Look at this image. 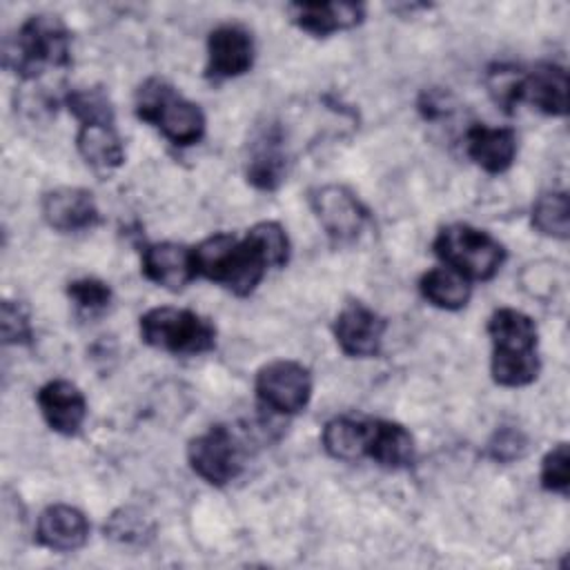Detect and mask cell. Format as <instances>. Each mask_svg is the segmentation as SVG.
I'll list each match as a JSON object with an SVG mask.
<instances>
[{"instance_id": "52a82bcc", "label": "cell", "mask_w": 570, "mask_h": 570, "mask_svg": "<svg viewBox=\"0 0 570 570\" xmlns=\"http://www.w3.org/2000/svg\"><path fill=\"white\" fill-rule=\"evenodd\" d=\"M254 385L261 403L276 414H296L305 410L312 396L309 370L289 358H278L263 365Z\"/></svg>"}, {"instance_id": "9a60e30c", "label": "cell", "mask_w": 570, "mask_h": 570, "mask_svg": "<svg viewBox=\"0 0 570 570\" xmlns=\"http://www.w3.org/2000/svg\"><path fill=\"white\" fill-rule=\"evenodd\" d=\"M38 407L47 425L65 436L78 434L87 416V401L78 385L65 379L45 383L38 390Z\"/></svg>"}, {"instance_id": "2e32d148", "label": "cell", "mask_w": 570, "mask_h": 570, "mask_svg": "<svg viewBox=\"0 0 570 570\" xmlns=\"http://www.w3.org/2000/svg\"><path fill=\"white\" fill-rule=\"evenodd\" d=\"M89 539L87 517L67 503L47 505L36 523V541L53 552L80 550Z\"/></svg>"}, {"instance_id": "f1b7e54d", "label": "cell", "mask_w": 570, "mask_h": 570, "mask_svg": "<svg viewBox=\"0 0 570 570\" xmlns=\"http://www.w3.org/2000/svg\"><path fill=\"white\" fill-rule=\"evenodd\" d=\"M247 236L263 249L269 267H285L289 258V238L281 223L261 220L247 229Z\"/></svg>"}, {"instance_id": "5b68a950", "label": "cell", "mask_w": 570, "mask_h": 570, "mask_svg": "<svg viewBox=\"0 0 570 570\" xmlns=\"http://www.w3.org/2000/svg\"><path fill=\"white\" fill-rule=\"evenodd\" d=\"M432 249L450 269L468 281H490L505 261V247L492 234L465 223L439 229Z\"/></svg>"}, {"instance_id": "7c38bea8", "label": "cell", "mask_w": 570, "mask_h": 570, "mask_svg": "<svg viewBox=\"0 0 570 570\" xmlns=\"http://www.w3.org/2000/svg\"><path fill=\"white\" fill-rule=\"evenodd\" d=\"M42 218L62 234L94 229L100 223V209L89 189L56 187L42 196Z\"/></svg>"}, {"instance_id": "d6986e66", "label": "cell", "mask_w": 570, "mask_h": 570, "mask_svg": "<svg viewBox=\"0 0 570 570\" xmlns=\"http://www.w3.org/2000/svg\"><path fill=\"white\" fill-rule=\"evenodd\" d=\"M521 100H528L548 116H566L568 111V73L561 65L543 62L523 73Z\"/></svg>"}, {"instance_id": "8992f818", "label": "cell", "mask_w": 570, "mask_h": 570, "mask_svg": "<svg viewBox=\"0 0 570 570\" xmlns=\"http://www.w3.org/2000/svg\"><path fill=\"white\" fill-rule=\"evenodd\" d=\"M140 338L176 356H196L214 350L216 327L191 309L163 305L140 316Z\"/></svg>"}, {"instance_id": "7a4b0ae2", "label": "cell", "mask_w": 570, "mask_h": 570, "mask_svg": "<svg viewBox=\"0 0 570 570\" xmlns=\"http://www.w3.org/2000/svg\"><path fill=\"white\" fill-rule=\"evenodd\" d=\"M191 249L196 272L220 283L236 296L252 294L269 269L263 249L247 234L245 238H236L234 234L218 232Z\"/></svg>"}, {"instance_id": "3957f363", "label": "cell", "mask_w": 570, "mask_h": 570, "mask_svg": "<svg viewBox=\"0 0 570 570\" xmlns=\"http://www.w3.org/2000/svg\"><path fill=\"white\" fill-rule=\"evenodd\" d=\"M4 67L24 80H36L47 67H65L71 60V33L51 13L29 16L2 49Z\"/></svg>"}, {"instance_id": "d4e9b609", "label": "cell", "mask_w": 570, "mask_h": 570, "mask_svg": "<svg viewBox=\"0 0 570 570\" xmlns=\"http://www.w3.org/2000/svg\"><path fill=\"white\" fill-rule=\"evenodd\" d=\"M65 105L80 125L114 122V105L102 87L73 89L67 94Z\"/></svg>"}, {"instance_id": "f546056e", "label": "cell", "mask_w": 570, "mask_h": 570, "mask_svg": "<svg viewBox=\"0 0 570 570\" xmlns=\"http://www.w3.org/2000/svg\"><path fill=\"white\" fill-rule=\"evenodd\" d=\"M541 485L548 492L568 494L570 490V456L568 443H557L552 450L546 452L541 461Z\"/></svg>"}, {"instance_id": "ffe728a7", "label": "cell", "mask_w": 570, "mask_h": 570, "mask_svg": "<svg viewBox=\"0 0 570 570\" xmlns=\"http://www.w3.org/2000/svg\"><path fill=\"white\" fill-rule=\"evenodd\" d=\"M367 456L387 470L407 468L414 461V439L401 423L370 419Z\"/></svg>"}, {"instance_id": "e0dca14e", "label": "cell", "mask_w": 570, "mask_h": 570, "mask_svg": "<svg viewBox=\"0 0 570 570\" xmlns=\"http://www.w3.org/2000/svg\"><path fill=\"white\" fill-rule=\"evenodd\" d=\"M287 13L301 31L323 38L361 24L365 7L361 2H294L287 7Z\"/></svg>"}, {"instance_id": "7402d4cb", "label": "cell", "mask_w": 570, "mask_h": 570, "mask_svg": "<svg viewBox=\"0 0 570 570\" xmlns=\"http://www.w3.org/2000/svg\"><path fill=\"white\" fill-rule=\"evenodd\" d=\"M370 419L367 416H334L325 423L321 443L332 459L358 461L367 456Z\"/></svg>"}, {"instance_id": "4dcf8cb0", "label": "cell", "mask_w": 570, "mask_h": 570, "mask_svg": "<svg viewBox=\"0 0 570 570\" xmlns=\"http://www.w3.org/2000/svg\"><path fill=\"white\" fill-rule=\"evenodd\" d=\"M0 330H2V341L4 343H16L24 345L31 341V321L29 312L20 301H4L0 309Z\"/></svg>"}, {"instance_id": "4fadbf2b", "label": "cell", "mask_w": 570, "mask_h": 570, "mask_svg": "<svg viewBox=\"0 0 570 570\" xmlns=\"http://www.w3.org/2000/svg\"><path fill=\"white\" fill-rule=\"evenodd\" d=\"M247 183L261 191H274L287 176V149L278 125L265 127L249 145L245 165Z\"/></svg>"}, {"instance_id": "ba28073f", "label": "cell", "mask_w": 570, "mask_h": 570, "mask_svg": "<svg viewBox=\"0 0 570 570\" xmlns=\"http://www.w3.org/2000/svg\"><path fill=\"white\" fill-rule=\"evenodd\" d=\"M309 203L321 227L336 245L354 243L370 220L367 207L343 185H323L314 189Z\"/></svg>"}, {"instance_id": "83f0119b", "label": "cell", "mask_w": 570, "mask_h": 570, "mask_svg": "<svg viewBox=\"0 0 570 570\" xmlns=\"http://www.w3.org/2000/svg\"><path fill=\"white\" fill-rule=\"evenodd\" d=\"M488 91L492 100L503 109L512 111L521 102V85H523V71L514 69L510 65H494L485 76Z\"/></svg>"}, {"instance_id": "4316f807", "label": "cell", "mask_w": 570, "mask_h": 570, "mask_svg": "<svg viewBox=\"0 0 570 570\" xmlns=\"http://www.w3.org/2000/svg\"><path fill=\"white\" fill-rule=\"evenodd\" d=\"M67 296L76 305V309L85 316L102 314L111 303V287L94 276L76 278L67 285Z\"/></svg>"}, {"instance_id": "cb8c5ba5", "label": "cell", "mask_w": 570, "mask_h": 570, "mask_svg": "<svg viewBox=\"0 0 570 570\" xmlns=\"http://www.w3.org/2000/svg\"><path fill=\"white\" fill-rule=\"evenodd\" d=\"M532 227L559 240H566L570 234V205L566 191H548L537 198L532 205Z\"/></svg>"}, {"instance_id": "ac0fdd59", "label": "cell", "mask_w": 570, "mask_h": 570, "mask_svg": "<svg viewBox=\"0 0 570 570\" xmlns=\"http://www.w3.org/2000/svg\"><path fill=\"white\" fill-rule=\"evenodd\" d=\"M465 151L483 171L501 174L517 158V134L510 127L474 125L465 134Z\"/></svg>"}, {"instance_id": "484cf974", "label": "cell", "mask_w": 570, "mask_h": 570, "mask_svg": "<svg viewBox=\"0 0 570 570\" xmlns=\"http://www.w3.org/2000/svg\"><path fill=\"white\" fill-rule=\"evenodd\" d=\"M105 534L120 543H145L154 537V525L140 510L120 508L107 519Z\"/></svg>"}, {"instance_id": "6da1fadb", "label": "cell", "mask_w": 570, "mask_h": 570, "mask_svg": "<svg viewBox=\"0 0 570 570\" xmlns=\"http://www.w3.org/2000/svg\"><path fill=\"white\" fill-rule=\"evenodd\" d=\"M488 334L492 338L490 372L494 383L503 387L530 385L541 370L534 321L521 309L499 307L488 321Z\"/></svg>"}, {"instance_id": "5bb4252c", "label": "cell", "mask_w": 570, "mask_h": 570, "mask_svg": "<svg viewBox=\"0 0 570 570\" xmlns=\"http://www.w3.org/2000/svg\"><path fill=\"white\" fill-rule=\"evenodd\" d=\"M142 274L151 283L178 292L198 276L194 249L174 240L151 243L142 249Z\"/></svg>"}, {"instance_id": "1f68e13d", "label": "cell", "mask_w": 570, "mask_h": 570, "mask_svg": "<svg viewBox=\"0 0 570 570\" xmlns=\"http://www.w3.org/2000/svg\"><path fill=\"white\" fill-rule=\"evenodd\" d=\"M525 450H528V439L521 430H514V428L499 430L488 443V454L501 463L521 459L525 454Z\"/></svg>"}, {"instance_id": "277c9868", "label": "cell", "mask_w": 570, "mask_h": 570, "mask_svg": "<svg viewBox=\"0 0 570 570\" xmlns=\"http://www.w3.org/2000/svg\"><path fill=\"white\" fill-rule=\"evenodd\" d=\"M136 114L176 147L196 145L205 134V114L200 107L180 96L163 78H149L138 87Z\"/></svg>"}, {"instance_id": "8fae6325", "label": "cell", "mask_w": 570, "mask_h": 570, "mask_svg": "<svg viewBox=\"0 0 570 570\" xmlns=\"http://www.w3.org/2000/svg\"><path fill=\"white\" fill-rule=\"evenodd\" d=\"M254 38L240 24H220L207 38V67L212 80L243 76L254 65Z\"/></svg>"}, {"instance_id": "44dd1931", "label": "cell", "mask_w": 570, "mask_h": 570, "mask_svg": "<svg viewBox=\"0 0 570 570\" xmlns=\"http://www.w3.org/2000/svg\"><path fill=\"white\" fill-rule=\"evenodd\" d=\"M76 147L85 163L98 171H111L125 163L122 138L118 136L114 122L80 125Z\"/></svg>"}, {"instance_id": "30bf717a", "label": "cell", "mask_w": 570, "mask_h": 570, "mask_svg": "<svg viewBox=\"0 0 570 570\" xmlns=\"http://www.w3.org/2000/svg\"><path fill=\"white\" fill-rule=\"evenodd\" d=\"M387 321L361 301H350L334 318V338L343 354L367 358L379 354Z\"/></svg>"}, {"instance_id": "603a6c76", "label": "cell", "mask_w": 570, "mask_h": 570, "mask_svg": "<svg viewBox=\"0 0 570 570\" xmlns=\"http://www.w3.org/2000/svg\"><path fill=\"white\" fill-rule=\"evenodd\" d=\"M419 289L428 303L450 312L465 307L472 294L468 278L450 267L428 269L419 281Z\"/></svg>"}, {"instance_id": "9c48e42d", "label": "cell", "mask_w": 570, "mask_h": 570, "mask_svg": "<svg viewBox=\"0 0 570 570\" xmlns=\"http://www.w3.org/2000/svg\"><path fill=\"white\" fill-rule=\"evenodd\" d=\"M191 470L209 485H225L243 470V454L236 436L225 425H212L187 445Z\"/></svg>"}]
</instances>
